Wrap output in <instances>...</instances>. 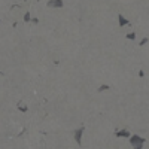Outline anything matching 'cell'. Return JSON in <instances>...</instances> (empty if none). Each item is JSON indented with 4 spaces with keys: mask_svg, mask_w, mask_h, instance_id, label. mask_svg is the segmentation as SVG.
Masks as SVG:
<instances>
[{
    "mask_svg": "<svg viewBox=\"0 0 149 149\" xmlns=\"http://www.w3.org/2000/svg\"><path fill=\"white\" fill-rule=\"evenodd\" d=\"M145 142H146V140H145L143 137H140V136H137V134L131 136V139H130V143H131L133 149H142L143 145H145Z\"/></svg>",
    "mask_w": 149,
    "mask_h": 149,
    "instance_id": "6da1fadb",
    "label": "cell"
},
{
    "mask_svg": "<svg viewBox=\"0 0 149 149\" xmlns=\"http://www.w3.org/2000/svg\"><path fill=\"white\" fill-rule=\"evenodd\" d=\"M46 5H48V8H54V9L64 8V2H63V0H49Z\"/></svg>",
    "mask_w": 149,
    "mask_h": 149,
    "instance_id": "7a4b0ae2",
    "label": "cell"
},
{
    "mask_svg": "<svg viewBox=\"0 0 149 149\" xmlns=\"http://www.w3.org/2000/svg\"><path fill=\"white\" fill-rule=\"evenodd\" d=\"M82 133H84V127H81L79 130H76V131H74V140H76V143L78 145H81V139H82Z\"/></svg>",
    "mask_w": 149,
    "mask_h": 149,
    "instance_id": "3957f363",
    "label": "cell"
},
{
    "mask_svg": "<svg viewBox=\"0 0 149 149\" xmlns=\"http://www.w3.org/2000/svg\"><path fill=\"white\" fill-rule=\"evenodd\" d=\"M118 21H119V27H125L128 26V19L124 15H118Z\"/></svg>",
    "mask_w": 149,
    "mask_h": 149,
    "instance_id": "277c9868",
    "label": "cell"
},
{
    "mask_svg": "<svg viewBox=\"0 0 149 149\" xmlns=\"http://www.w3.org/2000/svg\"><path fill=\"white\" fill-rule=\"evenodd\" d=\"M130 136V133H128V130H119V131H116V137H128Z\"/></svg>",
    "mask_w": 149,
    "mask_h": 149,
    "instance_id": "5b68a950",
    "label": "cell"
},
{
    "mask_svg": "<svg viewBox=\"0 0 149 149\" xmlns=\"http://www.w3.org/2000/svg\"><path fill=\"white\" fill-rule=\"evenodd\" d=\"M125 37H127V39H130V40H134L136 39V33L134 31H130V33L125 34Z\"/></svg>",
    "mask_w": 149,
    "mask_h": 149,
    "instance_id": "8992f818",
    "label": "cell"
},
{
    "mask_svg": "<svg viewBox=\"0 0 149 149\" xmlns=\"http://www.w3.org/2000/svg\"><path fill=\"white\" fill-rule=\"evenodd\" d=\"M106 90H109V85H102L100 88H98V91H100V93L102 91H106Z\"/></svg>",
    "mask_w": 149,
    "mask_h": 149,
    "instance_id": "52a82bcc",
    "label": "cell"
},
{
    "mask_svg": "<svg viewBox=\"0 0 149 149\" xmlns=\"http://www.w3.org/2000/svg\"><path fill=\"white\" fill-rule=\"evenodd\" d=\"M146 42H149V39H148V37H143V39L140 40V43H139V45H140V46H143V45H145Z\"/></svg>",
    "mask_w": 149,
    "mask_h": 149,
    "instance_id": "ba28073f",
    "label": "cell"
},
{
    "mask_svg": "<svg viewBox=\"0 0 149 149\" xmlns=\"http://www.w3.org/2000/svg\"><path fill=\"white\" fill-rule=\"evenodd\" d=\"M30 19H31V17H30V14H27L26 15V21H30Z\"/></svg>",
    "mask_w": 149,
    "mask_h": 149,
    "instance_id": "9c48e42d",
    "label": "cell"
}]
</instances>
